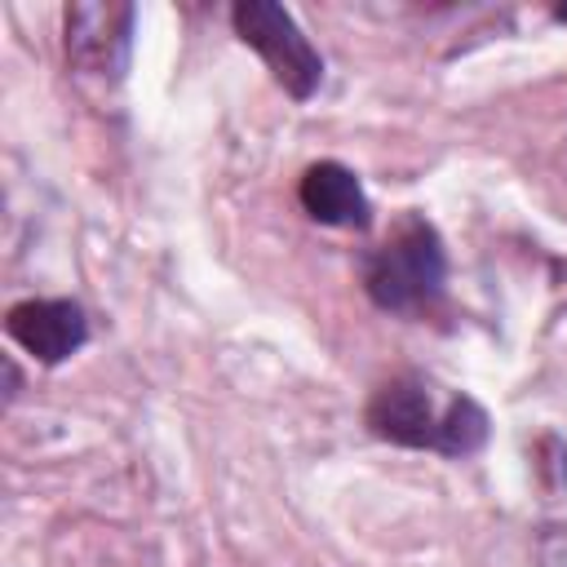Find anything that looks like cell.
<instances>
[{
  "label": "cell",
  "instance_id": "5b68a950",
  "mask_svg": "<svg viewBox=\"0 0 567 567\" xmlns=\"http://www.w3.org/2000/svg\"><path fill=\"white\" fill-rule=\"evenodd\" d=\"M4 332L13 337V346H22L35 363H62L71 359L84 341H89V319L75 301L66 297H27L18 306H9L4 315Z\"/></svg>",
  "mask_w": 567,
  "mask_h": 567
},
{
  "label": "cell",
  "instance_id": "6da1fadb",
  "mask_svg": "<svg viewBox=\"0 0 567 567\" xmlns=\"http://www.w3.org/2000/svg\"><path fill=\"white\" fill-rule=\"evenodd\" d=\"M368 430L399 447H430L439 456H474L487 443V412L470 394L434 403L421 377H390L363 412Z\"/></svg>",
  "mask_w": 567,
  "mask_h": 567
},
{
  "label": "cell",
  "instance_id": "7a4b0ae2",
  "mask_svg": "<svg viewBox=\"0 0 567 567\" xmlns=\"http://www.w3.org/2000/svg\"><path fill=\"white\" fill-rule=\"evenodd\" d=\"M443 279H447L443 239L416 213H403L390 226V235L363 257V288L390 315L425 310L443 292Z\"/></svg>",
  "mask_w": 567,
  "mask_h": 567
},
{
  "label": "cell",
  "instance_id": "8992f818",
  "mask_svg": "<svg viewBox=\"0 0 567 567\" xmlns=\"http://www.w3.org/2000/svg\"><path fill=\"white\" fill-rule=\"evenodd\" d=\"M297 199L301 208L319 221V226H341V230H368L372 221V204L363 195V182L337 164V159H319L301 173V186H297Z\"/></svg>",
  "mask_w": 567,
  "mask_h": 567
},
{
  "label": "cell",
  "instance_id": "52a82bcc",
  "mask_svg": "<svg viewBox=\"0 0 567 567\" xmlns=\"http://www.w3.org/2000/svg\"><path fill=\"white\" fill-rule=\"evenodd\" d=\"M554 18H558V22H567V9H554Z\"/></svg>",
  "mask_w": 567,
  "mask_h": 567
},
{
  "label": "cell",
  "instance_id": "277c9868",
  "mask_svg": "<svg viewBox=\"0 0 567 567\" xmlns=\"http://www.w3.org/2000/svg\"><path fill=\"white\" fill-rule=\"evenodd\" d=\"M133 4H71L66 9V62L80 75L120 80L133 44Z\"/></svg>",
  "mask_w": 567,
  "mask_h": 567
},
{
  "label": "cell",
  "instance_id": "3957f363",
  "mask_svg": "<svg viewBox=\"0 0 567 567\" xmlns=\"http://www.w3.org/2000/svg\"><path fill=\"white\" fill-rule=\"evenodd\" d=\"M230 22H235L239 40L261 53V62L270 66V75L279 80V89L288 97L306 102L319 89L323 58H319V49L306 40V31L297 27V18L284 4H275V0H239L230 9Z\"/></svg>",
  "mask_w": 567,
  "mask_h": 567
}]
</instances>
